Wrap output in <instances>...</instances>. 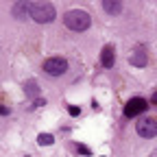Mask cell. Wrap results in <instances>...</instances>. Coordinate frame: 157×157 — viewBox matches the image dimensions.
Here are the masks:
<instances>
[{"label": "cell", "mask_w": 157, "mask_h": 157, "mask_svg": "<svg viewBox=\"0 0 157 157\" xmlns=\"http://www.w3.org/2000/svg\"><path fill=\"white\" fill-rule=\"evenodd\" d=\"M63 24H66L70 31L83 33V31L90 29L92 17H90V13L83 11V9H72V11H66V15H63Z\"/></svg>", "instance_id": "6da1fadb"}, {"label": "cell", "mask_w": 157, "mask_h": 157, "mask_svg": "<svg viewBox=\"0 0 157 157\" xmlns=\"http://www.w3.org/2000/svg\"><path fill=\"white\" fill-rule=\"evenodd\" d=\"M55 15H57V11L50 2H29V17L39 22V24L52 22Z\"/></svg>", "instance_id": "7a4b0ae2"}, {"label": "cell", "mask_w": 157, "mask_h": 157, "mask_svg": "<svg viewBox=\"0 0 157 157\" xmlns=\"http://www.w3.org/2000/svg\"><path fill=\"white\" fill-rule=\"evenodd\" d=\"M135 131H137V135L140 137H155L157 135V118L155 116H144V118H140V122L135 124Z\"/></svg>", "instance_id": "3957f363"}, {"label": "cell", "mask_w": 157, "mask_h": 157, "mask_svg": "<svg viewBox=\"0 0 157 157\" xmlns=\"http://www.w3.org/2000/svg\"><path fill=\"white\" fill-rule=\"evenodd\" d=\"M66 70H68V61H66L63 57H48L46 61H44V72L46 74L61 76Z\"/></svg>", "instance_id": "277c9868"}, {"label": "cell", "mask_w": 157, "mask_h": 157, "mask_svg": "<svg viewBox=\"0 0 157 157\" xmlns=\"http://www.w3.org/2000/svg\"><path fill=\"white\" fill-rule=\"evenodd\" d=\"M146 111V101L142 96H133L124 103V116L127 118H135V116H142Z\"/></svg>", "instance_id": "5b68a950"}, {"label": "cell", "mask_w": 157, "mask_h": 157, "mask_svg": "<svg viewBox=\"0 0 157 157\" xmlns=\"http://www.w3.org/2000/svg\"><path fill=\"white\" fill-rule=\"evenodd\" d=\"M129 63L135 66V68H144L148 63V57H146V50L142 46H135L131 52H129Z\"/></svg>", "instance_id": "8992f818"}, {"label": "cell", "mask_w": 157, "mask_h": 157, "mask_svg": "<svg viewBox=\"0 0 157 157\" xmlns=\"http://www.w3.org/2000/svg\"><path fill=\"white\" fill-rule=\"evenodd\" d=\"M103 9H105V13H109V15H120L122 13V2H118V0H105L103 2Z\"/></svg>", "instance_id": "52a82bcc"}, {"label": "cell", "mask_w": 157, "mask_h": 157, "mask_svg": "<svg viewBox=\"0 0 157 157\" xmlns=\"http://www.w3.org/2000/svg\"><path fill=\"white\" fill-rule=\"evenodd\" d=\"M113 46H105L103 48V52H101V63H103V68H111L113 66Z\"/></svg>", "instance_id": "ba28073f"}, {"label": "cell", "mask_w": 157, "mask_h": 157, "mask_svg": "<svg viewBox=\"0 0 157 157\" xmlns=\"http://www.w3.org/2000/svg\"><path fill=\"white\" fill-rule=\"evenodd\" d=\"M24 92H26L29 98H33V101L37 103V96H39V85H37V81H33V78H31V81H26V83H24Z\"/></svg>", "instance_id": "9c48e42d"}, {"label": "cell", "mask_w": 157, "mask_h": 157, "mask_svg": "<svg viewBox=\"0 0 157 157\" xmlns=\"http://www.w3.org/2000/svg\"><path fill=\"white\" fill-rule=\"evenodd\" d=\"M13 15L15 17H26L29 15V2H17V5H13Z\"/></svg>", "instance_id": "30bf717a"}, {"label": "cell", "mask_w": 157, "mask_h": 157, "mask_svg": "<svg viewBox=\"0 0 157 157\" xmlns=\"http://www.w3.org/2000/svg\"><path fill=\"white\" fill-rule=\"evenodd\" d=\"M37 144H42V146L55 144V135H50V133H39V135H37Z\"/></svg>", "instance_id": "8fae6325"}, {"label": "cell", "mask_w": 157, "mask_h": 157, "mask_svg": "<svg viewBox=\"0 0 157 157\" xmlns=\"http://www.w3.org/2000/svg\"><path fill=\"white\" fill-rule=\"evenodd\" d=\"M74 151H76L78 155H90V148L83 146V144H74Z\"/></svg>", "instance_id": "7c38bea8"}, {"label": "cell", "mask_w": 157, "mask_h": 157, "mask_svg": "<svg viewBox=\"0 0 157 157\" xmlns=\"http://www.w3.org/2000/svg\"><path fill=\"white\" fill-rule=\"evenodd\" d=\"M68 111H70V116H78V113H81V107H76V105H70V107H68Z\"/></svg>", "instance_id": "4fadbf2b"}, {"label": "cell", "mask_w": 157, "mask_h": 157, "mask_svg": "<svg viewBox=\"0 0 157 157\" xmlns=\"http://www.w3.org/2000/svg\"><path fill=\"white\" fill-rule=\"evenodd\" d=\"M151 103H153V105H157V90H155V92H153V96H151Z\"/></svg>", "instance_id": "5bb4252c"}]
</instances>
